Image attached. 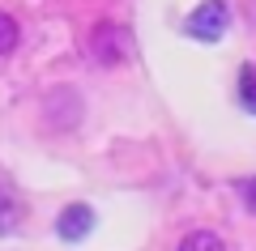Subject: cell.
<instances>
[{
  "label": "cell",
  "instance_id": "1",
  "mask_svg": "<svg viewBox=\"0 0 256 251\" xmlns=\"http://www.w3.org/2000/svg\"><path fill=\"white\" fill-rule=\"evenodd\" d=\"M226 26H230L226 0H205V4H196V9L188 13V21H184V30H188L192 38H201V43H218V38L226 34Z\"/></svg>",
  "mask_w": 256,
  "mask_h": 251
},
{
  "label": "cell",
  "instance_id": "2",
  "mask_svg": "<svg viewBox=\"0 0 256 251\" xmlns=\"http://www.w3.org/2000/svg\"><path fill=\"white\" fill-rule=\"evenodd\" d=\"M90 51L94 60L102 64V68H111V64H124L128 51H132V38H128L124 26H116V21H98L90 34Z\"/></svg>",
  "mask_w": 256,
  "mask_h": 251
},
{
  "label": "cell",
  "instance_id": "3",
  "mask_svg": "<svg viewBox=\"0 0 256 251\" xmlns=\"http://www.w3.org/2000/svg\"><path fill=\"white\" fill-rule=\"evenodd\" d=\"M90 230H94V209H86V205H68L60 213V222H56V234L64 243H82Z\"/></svg>",
  "mask_w": 256,
  "mask_h": 251
},
{
  "label": "cell",
  "instance_id": "4",
  "mask_svg": "<svg viewBox=\"0 0 256 251\" xmlns=\"http://www.w3.org/2000/svg\"><path fill=\"white\" fill-rule=\"evenodd\" d=\"M22 222V196L13 192V183H0V230H13Z\"/></svg>",
  "mask_w": 256,
  "mask_h": 251
},
{
  "label": "cell",
  "instance_id": "5",
  "mask_svg": "<svg viewBox=\"0 0 256 251\" xmlns=\"http://www.w3.org/2000/svg\"><path fill=\"white\" fill-rule=\"evenodd\" d=\"M175 251H226V243H222L214 230H192V234H184V239H180V247H175Z\"/></svg>",
  "mask_w": 256,
  "mask_h": 251
},
{
  "label": "cell",
  "instance_id": "6",
  "mask_svg": "<svg viewBox=\"0 0 256 251\" xmlns=\"http://www.w3.org/2000/svg\"><path fill=\"white\" fill-rule=\"evenodd\" d=\"M18 43H22V30H18V17H9V13L0 9V55H9V51H18Z\"/></svg>",
  "mask_w": 256,
  "mask_h": 251
},
{
  "label": "cell",
  "instance_id": "7",
  "mask_svg": "<svg viewBox=\"0 0 256 251\" xmlns=\"http://www.w3.org/2000/svg\"><path fill=\"white\" fill-rule=\"evenodd\" d=\"M239 102L256 115V68H252V64H244V68H239Z\"/></svg>",
  "mask_w": 256,
  "mask_h": 251
},
{
  "label": "cell",
  "instance_id": "8",
  "mask_svg": "<svg viewBox=\"0 0 256 251\" xmlns=\"http://www.w3.org/2000/svg\"><path fill=\"white\" fill-rule=\"evenodd\" d=\"M235 188H239V200H244V209H248V213H256V175H252V179H239Z\"/></svg>",
  "mask_w": 256,
  "mask_h": 251
}]
</instances>
